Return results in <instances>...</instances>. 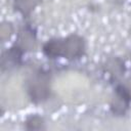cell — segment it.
I'll return each mask as SVG.
<instances>
[{"instance_id":"obj_1","label":"cell","mask_w":131,"mask_h":131,"mask_svg":"<svg viewBox=\"0 0 131 131\" xmlns=\"http://www.w3.org/2000/svg\"><path fill=\"white\" fill-rule=\"evenodd\" d=\"M42 54L49 60L66 59L77 61L87 54V40L78 33H70L63 37H52L41 46Z\"/></svg>"},{"instance_id":"obj_2","label":"cell","mask_w":131,"mask_h":131,"mask_svg":"<svg viewBox=\"0 0 131 131\" xmlns=\"http://www.w3.org/2000/svg\"><path fill=\"white\" fill-rule=\"evenodd\" d=\"M26 94L35 105L49 100L52 95V73L44 67H36L24 81Z\"/></svg>"},{"instance_id":"obj_3","label":"cell","mask_w":131,"mask_h":131,"mask_svg":"<svg viewBox=\"0 0 131 131\" xmlns=\"http://www.w3.org/2000/svg\"><path fill=\"white\" fill-rule=\"evenodd\" d=\"M131 110V94L124 84L121 82L113 85V92L108 102V111L115 118H125Z\"/></svg>"},{"instance_id":"obj_4","label":"cell","mask_w":131,"mask_h":131,"mask_svg":"<svg viewBox=\"0 0 131 131\" xmlns=\"http://www.w3.org/2000/svg\"><path fill=\"white\" fill-rule=\"evenodd\" d=\"M25 50L14 42L9 47L3 49L0 56L1 73L4 74L5 72L20 69L25 64Z\"/></svg>"},{"instance_id":"obj_5","label":"cell","mask_w":131,"mask_h":131,"mask_svg":"<svg viewBox=\"0 0 131 131\" xmlns=\"http://www.w3.org/2000/svg\"><path fill=\"white\" fill-rule=\"evenodd\" d=\"M127 72L126 61L123 57L119 55H114L107 57L101 66V73L105 81L115 85L118 82H121L124 79V76Z\"/></svg>"},{"instance_id":"obj_6","label":"cell","mask_w":131,"mask_h":131,"mask_svg":"<svg viewBox=\"0 0 131 131\" xmlns=\"http://www.w3.org/2000/svg\"><path fill=\"white\" fill-rule=\"evenodd\" d=\"M14 43L21 47L26 53L34 51L38 45L37 29L31 23H25L18 28Z\"/></svg>"},{"instance_id":"obj_7","label":"cell","mask_w":131,"mask_h":131,"mask_svg":"<svg viewBox=\"0 0 131 131\" xmlns=\"http://www.w3.org/2000/svg\"><path fill=\"white\" fill-rule=\"evenodd\" d=\"M12 8L21 15L24 19H29L35 9L41 3V0H11Z\"/></svg>"},{"instance_id":"obj_8","label":"cell","mask_w":131,"mask_h":131,"mask_svg":"<svg viewBox=\"0 0 131 131\" xmlns=\"http://www.w3.org/2000/svg\"><path fill=\"white\" fill-rule=\"evenodd\" d=\"M23 128L26 131H43L47 130V123L44 116L34 113L29 114L24 122H23Z\"/></svg>"},{"instance_id":"obj_9","label":"cell","mask_w":131,"mask_h":131,"mask_svg":"<svg viewBox=\"0 0 131 131\" xmlns=\"http://www.w3.org/2000/svg\"><path fill=\"white\" fill-rule=\"evenodd\" d=\"M15 28L13 24L9 20H3L0 25V39L2 42L9 41L11 36L13 35Z\"/></svg>"},{"instance_id":"obj_10","label":"cell","mask_w":131,"mask_h":131,"mask_svg":"<svg viewBox=\"0 0 131 131\" xmlns=\"http://www.w3.org/2000/svg\"><path fill=\"white\" fill-rule=\"evenodd\" d=\"M123 82H124V84L126 85V87L128 88V90H129V92L131 94V77L127 78L126 80H123Z\"/></svg>"}]
</instances>
